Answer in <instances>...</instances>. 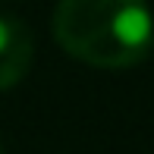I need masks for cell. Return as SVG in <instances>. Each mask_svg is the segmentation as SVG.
<instances>
[{"label":"cell","instance_id":"1","mask_svg":"<svg viewBox=\"0 0 154 154\" xmlns=\"http://www.w3.org/2000/svg\"><path fill=\"white\" fill-rule=\"evenodd\" d=\"M51 25L66 54L107 69L135 66L154 41L151 10L132 0H63Z\"/></svg>","mask_w":154,"mask_h":154},{"label":"cell","instance_id":"2","mask_svg":"<svg viewBox=\"0 0 154 154\" xmlns=\"http://www.w3.org/2000/svg\"><path fill=\"white\" fill-rule=\"evenodd\" d=\"M32 29L13 13H0V91L13 88L32 66Z\"/></svg>","mask_w":154,"mask_h":154},{"label":"cell","instance_id":"3","mask_svg":"<svg viewBox=\"0 0 154 154\" xmlns=\"http://www.w3.org/2000/svg\"><path fill=\"white\" fill-rule=\"evenodd\" d=\"M0 154H3V151H0Z\"/></svg>","mask_w":154,"mask_h":154}]
</instances>
